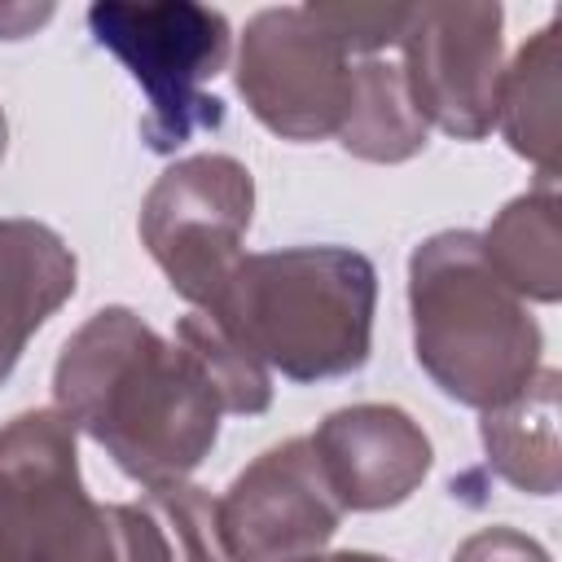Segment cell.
<instances>
[{
  "mask_svg": "<svg viewBox=\"0 0 562 562\" xmlns=\"http://www.w3.org/2000/svg\"><path fill=\"white\" fill-rule=\"evenodd\" d=\"M176 338L189 342L211 378V386L220 391L224 413H263L272 404V382L268 369L259 360H250L206 312H189L176 321Z\"/></svg>",
  "mask_w": 562,
  "mask_h": 562,
  "instance_id": "cell-16",
  "label": "cell"
},
{
  "mask_svg": "<svg viewBox=\"0 0 562 562\" xmlns=\"http://www.w3.org/2000/svg\"><path fill=\"white\" fill-rule=\"evenodd\" d=\"M255 211V180L228 154L171 162L140 206V241L167 272L171 290L206 312L241 259Z\"/></svg>",
  "mask_w": 562,
  "mask_h": 562,
  "instance_id": "cell-6",
  "label": "cell"
},
{
  "mask_svg": "<svg viewBox=\"0 0 562 562\" xmlns=\"http://www.w3.org/2000/svg\"><path fill=\"white\" fill-rule=\"evenodd\" d=\"M351 53L299 9H263L246 22L237 53V92L250 114L285 140L338 136L351 101Z\"/></svg>",
  "mask_w": 562,
  "mask_h": 562,
  "instance_id": "cell-7",
  "label": "cell"
},
{
  "mask_svg": "<svg viewBox=\"0 0 562 562\" xmlns=\"http://www.w3.org/2000/svg\"><path fill=\"white\" fill-rule=\"evenodd\" d=\"M501 4H408L400 31L404 83L426 123L457 140H483L501 92Z\"/></svg>",
  "mask_w": 562,
  "mask_h": 562,
  "instance_id": "cell-8",
  "label": "cell"
},
{
  "mask_svg": "<svg viewBox=\"0 0 562 562\" xmlns=\"http://www.w3.org/2000/svg\"><path fill=\"white\" fill-rule=\"evenodd\" d=\"M88 31L101 48H110L132 79L140 83L149 114L140 119V136L154 154L180 149L193 132L220 127L224 105L202 92L206 79L228 61V18L220 9L193 0H158V4H92Z\"/></svg>",
  "mask_w": 562,
  "mask_h": 562,
  "instance_id": "cell-5",
  "label": "cell"
},
{
  "mask_svg": "<svg viewBox=\"0 0 562 562\" xmlns=\"http://www.w3.org/2000/svg\"><path fill=\"white\" fill-rule=\"evenodd\" d=\"M312 452L342 514L408 501L435 461L426 430L395 404H351L329 413L312 435Z\"/></svg>",
  "mask_w": 562,
  "mask_h": 562,
  "instance_id": "cell-10",
  "label": "cell"
},
{
  "mask_svg": "<svg viewBox=\"0 0 562 562\" xmlns=\"http://www.w3.org/2000/svg\"><path fill=\"white\" fill-rule=\"evenodd\" d=\"M338 140L347 154L369 162H404L426 145V119L417 114L400 66L364 57L351 70V101Z\"/></svg>",
  "mask_w": 562,
  "mask_h": 562,
  "instance_id": "cell-15",
  "label": "cell"
},
{
  "mask_svg": "<svg viewBox=\"0 0 562 562\" xmlns=\"http://www.w3.org/2000/svg\"><path fill=\"white\" fill-rule=\"evenodd\" d=\"M307 9L347 53H369V57L386 44H400V31L408 22V4H307Z\"/></svg>",
  "mask_w": 562,
  "mask_h": 562,
  "instance_id": "cell-18",
  "label": "cell"
},
{
  "mask_svg": "<svg viewBox=\"0 0 562 562\" xmlns=\"http://www.w3.org/2000/svg\"><path fill=\"white\" fill-rule=\"evenodd\" d=\"M452 562H549V553L514 527H487V531H474L452 553Z\"/></svg>",
  "mask_w": 562,
  "mask_h": 562,
  "instance_id": "cell-19",
  "label": "cell"
},
{
  "mask_svg": "<svg viewBox=\"0 0 562 562\" xmlns=\"http://www.w3.org/2000/svg\"><path fill=\"white\" fill-rule=\"evenodd\" d=\"M483 452L487 465L531 496H553L562 483L558 448V373L536 369V378L505 404L483 413Z\"/></svg>",
  "mask_w": 562,
  "mask_h": 562,
  "instance_id": "cell-12",
  "label": "cell"
},
{
  "mask_svg": "<svg viewBox=\"0 0 562 562\" xmlns=\"http://www.w3.org/2000/svg\"><path fill=\"white\" fill-rule=\"evenodd\" d=\"M145 505L154 509L171 558L176 562H224L220 527H215V501L193 483H162L145 487Z\"/></svg>",
  "mask_w": 562,
  "mask_h": 562,
  "instance_id": "cell-17",
  "label": "cell"
},
{
  "mask_svg": "<svg viewBox=\"0 0 562 562\" xmlns=\"http://www.w3.org/2000/svg\"><path fill=\"white\" fill-rule=\"evenodd\" d=\"M0 562H176L145 501L97 505L79 479L75 426L57 408L0 430Z\"/></svg>",
  "mask_w": 562,
  "mask_h": 562,
  "instance_id": "cell-4",
  "label": "cell"
},
{
  "mask_svg": "<svg viewBox=\"0 0 562 562\" xmlns=\"http://www.w3.org/2000/svg\"><path fill=\"white\" fill-rule=\"evenodd\" d=\"M48 18H53V9H48V4H40V9H31V4L0 9V35H4V40H18V35H26L31 26L48 22Z\"/></svg>",
  "mask_w": 562,
  "mask_h": 562,
  "instance_id": "cell-20",
  "label": "cell"
},
{
  "mask_svg": "<svg viewBox=\"0 0 562 562\" xmlns=\"http://www.w3.org/2000/svg\"><path fill=\"white\" fill-rule=\"evenodd\" d=\"M4 145H9V123H4V110H0V158H4Z\"/></svg>",
  "mask_w": 562,
  "mask_h": 562,
  "instance_id": "cell-22",
  "label": "cell"
},
{
  "mask_svg": "<svg viewBox=\"0 0 562 562\" xmlns=\"http://www.w3.org/2000/svg\"><path fill=\"white\" fill-rule=\"evenodd\" d=\"M487 268L518 294L536 303H553L562 294V224H558V193L540 180L536 193L514 198L487 233H479Z\"/></svg>",
  "mask_w": 562,
  "mask_h": 562,
  "instance_id": "cell-13",
  "label": "cell"
},
{
  "mask_svg": "<svg viewBox=\"0 0 562 562\" xmlns=\"http://www.w3.org/2000/svg\"><path fill=\"white\" fill-rule=\"evenodd\" d=\"M378 272L347 246L241 255L206 316L290 382L356 373L369 360Z\"/></svg>",
  "mask_w": 562,
  "mask_h": 562,
  "instance_id": "cell-2",
  "label": "cell"
},
{
  "mask_svg": "<svg viewBox=\"0 0 562 562\" xmlns=\"http://www.w3.org/2000/svg\"><path fill=\"white\" fill-rule=\"evenodd\" d=\"M408 307L417 364L457 404L487 413L536 378L540 325L487 268L479 233L448 228L413 250Z\"/></svg>",
  "mask_w": 562,
  "mask_h": 562,
  "instance_id": "cell-3",
  "label": "cell"
},
{
  "mask_svg": "<svg viewBox=\"0 0 562 562\" xmlns=\"http://www.w3.org/2000/svg\"><path fill=\"white\" fill-rule=\"evenodd\" d=\"M496 123L514 154L531 158L540 167V180H558V22L536 31L531 44L518 48L514 66L501 70L496 92Z\"/></svg>",
  "mask_w": 562,
  "mask_h": 562,
  "instance_id": "cell-14",
  "label": "cell"
},
{
  "mask_svg": "<svg viewBox=\"0 0 562 562\" xmlns=\"http://www.w3.org/2000/svg\"><path fill=\"white\" fill-rule=\"evenodd\" d=\"M57 413L145 483H180L220 439V391L198 351L162 338L132 307L92 312L53 369Z\"/></svg>",
  "mask_w": 562,
  "mask_h": 562,
  "instance_id": "cell-1",
  "label": "cell"
},
{
  "mask_svg": "<svg viewBox=\"0 0 562 562\" xmlns=\"http://www.w3.org/2000/svg\"><path fill=\"white\" fill-rule=\"evenodd\" d=\"M338 518L312 439L259 452L215 501L224 562H307L334 540Z\"/></svg>",
  "mask_w": 562,
  "mask_h": 562,
  "instance_id": "cell-9",
  "label": "cell"
},
{
  "mask_svg": "<svg viewBox=\"0 0 562 562\" xmlns=\"http://www.w3.org/2000/svg\"><path fill=\"white\" fill-rule=\"evenodd\" d=\"M75 255L40 220H0V382L31 334L75 294Z\"/></svg>",
  "mask_w": 562,
  "mask_h": 562,
  "instance_id": "cell-11",
  "label": "cell"
},
{
  "mask_svg": "<svg viewBox=\"0 0 562 562\" xmlns=\"http://www.w3.org/2000/svg\"><path fill=\"white\" fill-rule=\"evenodd\" d=\"M307 562H391V558H378V553H360V549H347V553H329V558H307Z\"/></svg>",
  "mask_w": 562,
  "mask_h": 562,
  "instance_id": "cell-21",
  "label": "cell"
}]
</instances>
